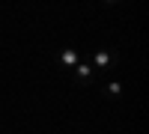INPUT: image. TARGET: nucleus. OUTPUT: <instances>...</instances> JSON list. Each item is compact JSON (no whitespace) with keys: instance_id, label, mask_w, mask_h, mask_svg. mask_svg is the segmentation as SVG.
Segmentation results:
<instances>
[{"instance_id":"7ed1b4c3","label":"nucleus","mask_w":149,"mask_h":134,"mask_svg":"<svg viewBox=\"0 0 149 134\" xmlns=\"http://www.w3.org/2000/svg\"><path fill=\"white\" fill-rule=\"evenodd\" d=\"M57 63L63 66V69H69V72H72L74 66L81 63V51H78V48H63V51L57 54Z\"/></svg>"},{"instance_id":"f257e3e1","label":"nucleus","mask_w":149,"mask_h":134,"mask_svg":"<svg viewBox=\"0 0 149 134\" xmlns=\"http://www.w3.org/2000/svg\"><path fill=\"white\" fill-rule=\"evenodd\" d=\"M119 63V54L113 51V48H95V51L90 54V66L95 72H107V69H116Z\"/></svg>"},{"instance_id":"f03ea898","label":"nucleus","mask_w":149,"mask_h":134,"mask_svg":"<svg viewBox=\"0 0 149 134\" xmlns=\"http://www.w3.org/2000/svg\"><path fill=\"white\" fill-rule=\"evenodd\" d=\"M72 78H74V83H78V87H86V83H93L95 69L90 66V60H86V57H81V63L72 69Z\"/></svg>"},{"instance_id":"20e7f679","label":"nucleus","mask_w":149,"mask_h":134,"mask_svg":"<svg viewBox=\"0 0 149 134\" xmlns=\"http://www.w3.org/2000/svg\"><path fill=\"white\" fill-rule=\"evenodd\" d=\"M102 95H107V99H119V95H122V83L119 81H110L107 87L102 90Z\"/></svg>"}]
</instances>
